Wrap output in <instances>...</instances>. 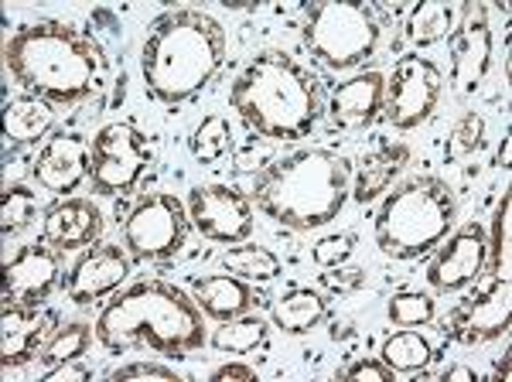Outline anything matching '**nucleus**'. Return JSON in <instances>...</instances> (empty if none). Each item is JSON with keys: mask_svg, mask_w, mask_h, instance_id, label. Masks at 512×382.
<instances>
[{"mask_svg": "<svg viewBox=\"0 0 512 382\" xmlns=\"http://www.w3.org/2000/svg\"><path fill=\"white\" fill-rule=\"evenodd\" d=\"M4 65L24 93L52 106H76L106 86L103 45L65 21L18 28L4 45Z\"/></svg>", "mask_w": 512, "mask_h": 382, "instance_id": "1", "label": "nucleus"}, {"mask_svg": "<svg viewBox=\"0 0 512 382\" xmlns=\"http://www.w3.org/2000/svg\"><path fill=\"white\" fill-rule=\"evenodd\" d=\"M226 65V31L205 11H164L140 48V76L151 99L181 106L212 86Z\"/></svg>", "mask_w": 512, "mask_h": 382, "instance_id": "2", "label": "nucleus"}, {"mask_svg": "<svg viewBox=\"0 0 512 382\" xmlns=\"http://www.w3.org/2000/svg\"><path fill=\"white\" fill-rule=\"evenodd\" d=\"M96 342L113 355L151 348L185 359L205 345L202 311L192 297L164 280H140L120 290L96 318Z\"/></svg>", "mask_w": 512, "mask_h": 382, "instance_id": "3", "label": "nucleus"}, {"mask_svg": "<svg viewBox=\"0 0 512 382\" xmlns=\"http://www.w3.org/2000/svg\"><path fill=\"white\" fill-rule=\"evenodd\" d=\"M352 161L325 147L284 154L270 161L253 185L256 209L277 226L311 232L338 219L349 202Z\"/></svg>", "mask_w": 512, "mask_h": 382, "instance_id": "4", "label": "nucleus"}, {"mask_svg": "<svg viewBox=\"0 0 512 382\" xmlns=\"http://www.w3.org/2000/svg\"><path fill=\"white\" fill-rule=\"evenodd\" d=\"M229 106L253 134L267 140H301L318 127L321 96L318 82L280 48H263L229 89Z\"/></svg>", "mask_w": 512, "mask_h": 382, "instance_id": "5", "label": "nucleus"}, {"mask_svg": "<svg viewBox=\"0 0 512 382\" xmlns=\"http://www.w3.org/2000/svg\"><path fill=\"white\" fill-rule=\"evenodd\" d=\"M458 202L448 181L410 178L383 198L376 212V246L393 260H420L448 239Z\"/></svg>", "mask_w": 512, "mask_h": 382, "instance_id": "6", "label": "nucleus"}, {"mask_svg": "<svg viewBox=\"0 0 512 382\" xmlns=\"http://www.w3.org/2000/svg\"><path fill=\"white\" fill-rule=\"evenodd\" d=\"M383 11L362 0H318L304 11V48L332 72L366 65L383 45Z\"/></svg>", "mask_w": 512, "mask_h": 382, "instance_id": "7", "label": "nucleus"}, {"mask_svg": "<svg viewBox=\"0 0 512 382\" xmlns=\"http://www.w3.org/2000/svg\"><path fill=\"white\" fill-rule=\"evenodd\" d=\"M154 161L151 140L134 123H110L89 144V185L96 195H130Z\"/></svg>", "mask_w": 512, "mask_h": 382, "instance_id": "8", "label": "nucleus"}, {"mask_svg": "<svg viewBox=\"0 0 512 382\" xmlns=\"http://www.w3.org/2000/svg\"><path fill=\"white\" fill-rule=\"evenodd\" d=\"M188 212L171 191H154L140 198L123 222V246L130 260L140 263H161L181 253L188 239Z\"/></svg>", "mask_w": 512, "mask_h": 382, "instance_id": "9", "label": "nucleus"}, {"mask_svg": "<svg viewBox=\"0 0 512 382\" xmlns=\"http://www.w3.org/2000/svg\"><path fill=\"white\" fill-rule=\"evenodd\" d=\"M444 93V76L431 58L410 52L393 65V79L386 82L383 116L396 130H417L434 116Z\"/></svg>", "mask_w": 512, "mask_h": 382, "instance_id": "10", "label": "nucleus"}, {"mask_svg": "<svg viewBox=\"0 0 512 382\" xmlns=\"http://www.w3.org/2000/svg\"><path fill=\"white\" fill-rule=\"evenodd\" d=\"M188 219L212 243H246L253 236V202L229 185H198L188 195Z\"/></svg>", "mask_w": 512, "mask_h": 382, "instance_id": "11", "label": "nucleus"}, {"mask_svg": "<svg viewBox=\"0 0 512 382\" xmlns=\"http://www.w3.org/2000/svg\"><path fill=\"white\" fill-rule=\"evenodd\" d=\"M512 325V287L509 280H495L475 297L461 301L444 321V335L458 345H485L502 338Z\"/></svg>", "mask_w": 512, "mask_h": 382, "instance_id": "12", "label": "nucleus"}, {"mask_svg": "<svg viewBox=\"0 0 512 382\" xmlns=\"http://www.w3.org/2000/svg\"><path fill=\"white\" fill-rule=\"evenodd\" d=\"M492 69V24L485 4H465L461 24L451 35V82L454 93L468 96Z\"/></svg>", "mask_w": 512, "mask_h": 382, "instance_id": "13", "label": "nucleus"}, {"mask_svg": "<svg viewBox=\"0 0 512 382\" xmlns=\"http://www.w3.org/2000/svg\"><path fill=\"white\" fill-rule=\"evenodd\" d=\"M489 260V239L478 222H468L458 232H451L448 243L437 249L434 263L427 267V284L437 294H458V290L478 284Z\"/></svg>", "mask_w": 512, "mask_h": 382, "instance_id": "14", "label": "nucleus"}, {"mask_svg": "<svg viewBox=\"0 0 512 382\" xmlns=\"http://www.w3.org/2000/svg\"><path fill=\"white\" fill-rule=\"evenodd\" d=\"M62 280L59 249L52 246H21L4 263V301L18 307H41Z\"/></svg>", "mask_w": 512, "mask_h": 382, "instance_id": "15", "label": "nucleus"}, {"mask_svg": "<svg viewBox=\"0 0 512 382\" xmlns=\"http://www.w3.org/2000/svg\"><path fill=\"white\" fill-rule=\"evenodd\" d=\"M130 273V253H123L120 246H93L89 253H82L76 260V267L65 277V294L72 304L86 307L93 301H103L113 290H120V284Z\"/></svg>", "mask_w": 512, "mask_h": 382, "instance_id": "16", "label": "nucleus"}, {"mask_svg": "<svg viewBox=\"0 0 512 382\" xmlns=\"http://www.w3.org/2000/svg\"><path fill=\"white\" fill-rule=\"evenodd\" d=\"M35 181L45 191L59 198H69L82 181L89 178V144L82 134H55L45 140V147L38 151L35 168Z\"/></svg>", "mask_w": 512, "mask_h": 382, "instance_id": "17", "label": "nucleus"}, {"mask_svg": "<svg viewBox=\"0 0 512 382\" xmlns=\"http://www.w3.org/2000/svg\"><path fill=\"white\" fill-rule=\"evenodd\" d=\"M41 236H45V243L52 249H59V253L93 246L103 236V212L89 198H62V202L45 209Z\"/></svg>", "mask_w": 512, "mask_h": 382, "instance_id": "18", "label": "nucleus"}, {"mask_svg": "<svg viewBox=\"0 0 512 382\" xmlns=\"http://www.w3.org/2000/svg\"><path fill=\"white\" fill-rule=\"evenodd\" d=\"M52 321L55 314H38V307L7 304L4 314H0V365L21 369L31 359H38V352L52 338L48 335Z\"/></svg>", "mask_w": 512, "mask_h": 382, "instance_id": "19", "label": "nucleus"}, {"mask_svg": "<svg viewBox=\"0 0 512 382\" xmlns=\"http://www.w3.org/2000/svg\"><path fill=\"white\" fill-rule=\"evenodd\" d=\"M386 103V79L379 72H359L349 82H338L328 113L332 123L342 130H366L383 116Z\"/></svg>", "mask_w": 512, "mask_h": 382, "instance_id": "20", "label": "nucleus"}, {"mask_svg": "<svg viewBox=\"0 0 512 382\" xmlns=\"http://www.w3.org/2000/svg\"><path fill=\"white\" fill-rule=\"evenodd\" d=\"M192 301L209 318L229 321L239 318V314H250L260 304V294H256L250 280L229 277V273H209V277L192 280Z\"/></svg>", "mask_w": 512, "mask_h": 382, "instance_id": "21", "label": "nucleus"}, {"mask_svg": "<svg viewBox=\"0 0 512 382\" xmlns=\"http://www.w3.org/2000/svg\"><path fill=\"white\" fill-rule=\"evenodd\" d=\"M407 161H410V151L403 144H379L376 151L362 154L359 164H352L349 195L359 205L376 202V198L393 185V178L403 171V164Z\"/></svg>", "mask_w": 512, "mask_h": 382, "instance_id": "22", "label": "nucleus"}, {"mask_svg": "<svg viewBox=\"0 0 512 382\" xmlns=\"http://www.w3.org/2000/svg\"><path fill=\"white\" fill-rule=\"evenodd\" d=\"M270 318H274V325L284 331V335L301 338V335H311V331L328 318V301H325V294H318V290H311V287H291L274 301Z\"/></svg>", "mask_w": 512, "mask_h": 382, "instance_id": "23", "label": "nucleus"}, {"mask_svg": "<svg viewBox=\"0 0 512 382\" xmlns=\"http://www.w3.org/2000/svg\"><path fill=\"white\" fill-rule=\"evenodd\" d=\"M55 127V106L45 103L41 96H14L4 103V134L11 144L31 147L45 140L48 130Z\"/></svg>", "mask_w": 512, "mask_h": 382, "instance_id": "24", "label": "nucleus"}, {"mask_svg": "<svg viewBox=\"0 0 512 382\" xmlns=\"http://www.w3.org/2000/svg\"><path fill=\"white\" fill-rule=\"evenodd\" d=\"M454 21H458V11L451 4H441V0H420L414 11L407 14V41L414 48H431L437 41L454 35Z\"/></svg>", "mask_w": 512, "mask_h": 382, "instance_id": "25", "label": "nucleus"}, {"mask_svg": "<svg viewBox=\"0 0 512 382\" xmlns=\"http://www.w3.org/2000/svg\"><path fill=\"white\" fill-rule=\"evenodd\" d=\"M212 348H219L222 355H250L263 342H267V321L256 318V314H239L229 318L212 331Z\"/></svg>", "mask_w": 512, "mask_h": 382, "instance_id": "26", "label": "nucleus"}, {"mask_svg": "<svg viewBox=\"0 0 512 382\" xmlns=\"http://www.w3.org/2000/svg\"><path fill=\"white\" fill-rule=\"evenodd\" d=\"M379 359L390 365L393 372H420L434 362V345L427 342L420 331H393L383 342V352Z\"/></svg>", "mask_w": 512, "mask_h": 382, "instance_id": "27", "label": "nucleus"}, {"mask_svg": "<svg viewBox=\"0 0 512 382\" xmlns=\"http://www.w3.org/2000/svg\"><path fill=\"white\" fill-rule=\"evenodd\" d=\"M222 267H226L233 277L239 280H250V284H270V280L280 277V260L270 253L267 246H233L226 249L222 256Z\"/></svg>", "mask_w": 512, "mask_h": 382, "instance_id": "28", "label": "nucleus"}, {"mask_svg": "<svg viewBox=\"0 0 512 382\" xmlns=\"http://www.w3.org/2000/svg\"><path fill=\"white\" fill-rule=\"evenodd\" d=\"M233 151H236V137H233V127H229L226 116L212 113L195 127L192 154H195L198 164H216V161H222V157L233 154Z\"/></svg>", "mask_w": 512, "mask_h": 382, "instance_id": "29", "label": "nucleus"}, {"mask_svg": "<svg viewBox=\"0 0 512 382\" xmlns=\"http://www.w3.org/2000/svg\"><path fill=\"white\" fill-rule=\"evenodd\" d=\"M512 195L502 191L499 205L492 215V239H489V267L495 280H509V263H512Z\"/></svg>", "mask_w": 512, "mask_h": 382, "instance_id": "30", "label": "nucleus"}, {"mask_svg": "<svg viewBox=\"0 0 512 382\" xmlns=\"http://www.w3.org/2000/svg\"><path fill=\"white\" fill-rule=\"evenodd\" d=\"M38 215V198L28 185H7L4 198H0V232L4 239L18 236L35 222Z\"/></svg>", "mask_w": 512, "mask_h": 382, "instance_id": "31", "label": "nucleus"}, {"mask_svg": "<svg viewBox=\"0 0 512 382\" xmlns=\"http://www.w3.org/2000/svg\"><path fill=\"white\" fill-rule=\"evenodd\" d=\"M386 318H390L396 328H424L437 318V304L424 290H400V294H393L390 304H386Z\"/></svg>", "mask_w": 512, "mask_h": 382, "instance_id": "32", "label": "nucleus"}, {"mask_svg": "<svg viewBox=\"0 0 512 382\" xmlns=\"http://www.w3.org/2000/svg\"><path fill=\"white\" fill-rule=\"evenodd\" d=\"M89 342H93V331H89V325H82V321H72V325H65L55 331L52 338L45 342V348L38 352V362L41 365H62L69 359H82L86 355Z\"/></svg>", "mask_w": 512, "mask_h": 382, "instance_id": "33", "label": "nucleus"}, {"mask_svg": "<svg viewBox=\"0 0 512 382\" xmlns=\"http://www.w3.org/2000/svg\"><path fill=\"white\" fill-rule=\"evenodd\" d=\"M482 144H485V116L468 110L458 123H454L448 144H444V161L448 164L465 161V157H472Z\"/></svg>", "mask_w": 512, "mask_h": 382, "instance_id": "34", "label": "nucleus"}, {"mask_svg": "<svg viewBox=\"0 0 512 382\" xmlns=\"http://www.w3.org/2000/svg\"><path fill=\"white\" fill-rule=\"evenodd\" d=\"M352 249H355V232H335V236H321L315 249H311V256H315L321 270H328V267H342L352 256Z\"/></svg>", "mask_w": 512, "mask_h": 382, "instance_id": "35", "label": "nucleus"}, {"mask_svg": "<svg viewBox=\"0 0 512 382\" xmlns=\"http://www.w3.org/2000/svg\"><path fill=\"white\" fill-rule=\"evenodd\" d=\"M113 382H127V379H158V382H181L175 369L168 365H158V362H130V365H120V369L110 372Z\"/></svg>", "mask_w": 512, "mask_h": 382, "instance_id": "36", "label": "nucleus"}, {"mask_svg": "<svg viewBox=\"0 0 512 382\" xmlns=\"http://www.w3.org/2000/svg\"><path fill=\"white\" fill-rule=\"evenodd\" d=\"M321 287L332 294H352V290L366 287V270L359 267H328L321 273Z\"/></svg>", "mask_w": 512, "mask_h": 382, "instance_id": "37", "label": "nucleus"}, {"mask_svg": "<svg viewBox=\"0 0 512 382\" xmlns=\"http://www.w3.org/2000/svg\"><path fill=\"white\" fill-rule=\"evenodd\" d=\"M393 376L396 372L383 359H359L342 372V379L352 382H393Z\"/></svg>", "mask_w": 512, "mask_h": 382, "instance_id": "38", "label": "nucleus"}, {"mask_svg": "<svg viewBox=\"0 0 512 382\" xmlns=\"http://www.w3.org/2000/svg\"><path fill=\"white\" fill-rule=\"evenodd\" d=\"M86 379H93V365H86L82 359H69L45 372V382H86Z\"/></svg>", "mask_w": 512, "mask_h": 382, "instance_id": "39", "label": "nucleus"}, {"mask_svg": "<svg viewBox=\"0 0 512 382\" xmlns=\"http://www.w3.org/2000/svg\"><path fill=\"white\" fill-rule=\"evenodd\" d=\"M212 382H226V379H256V369H250V365L243 362H226L219 365V369H212Z\"/></svg>", "mask_w": 512, "mask_h": 382, "instance_id": "40", "label": "nucleus"}, {"mask_svg": "<svg viewBox=\"0 0 512 382\" xmlns=\"http://www.w3.org/2000/svg\"><path fill=\"white\" fill-rule=\"evenodd\" d=\"M444 382H478V372L472 369V365H451V369L441 372Z\"/></svg>", "mask_w": 512, "mask_h": 382, "instance_id": "41", "label": "nucleus"}, {"mask_svg": "<svg viewBox=\"0 0 512 382\" xmlns=\"http://www.w3.org/2000/svg\"><path fill=\"white\" fill-rule=\"evenodd\" d=\"M509 365H512V352H506V355H502V359H499V362H495V365H492V376H495V379H502V382H506V379H509Z\"/></svg>", "mask_w": 512, "mask_h": 382, "instance_id": "42", "label": "nucleus"}, {"mask_svg": "<svg viewBox=\"0 0 512 382\" xmlns=\"http://www.w3.org/2000/svg\"><path fill=\"white\" fill-rule=\"evenodd\" d=\"M509 147H512V137L506 134L499 144V154H495V168H509Z\"/></svg>", "mask_w": 512, "mask_h": 382, "instance_id": "43", "label": "nucleus"}]
</instances>
